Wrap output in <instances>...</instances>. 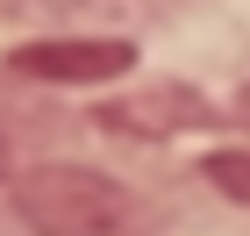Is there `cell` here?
Here are the masks:
<instances>
[{"label":"cell","instance_id":"cell-1","mask_svg":"<svg viewBox=\"0 0 250 236\" xmlns=\"http://www.w3.org/2000/svg\"><path fill=\"white\" fill-rule=\"evenodd\" d=\"M15 215L36 236H129L136 200L86 165H29L15 179Z\"/></svg>","mask_w":250,"mask_h":236},{"label":"cell","instance_id":"cell-2","mask_svg":"<svg viewBox=\"0 0 250 236\" xmlns=\"http://www.w3.org/2000/svg\"><path fill=\"white\" fill-rule=\"evenodd\" d=\"M7 64L21 79H50V86H100V79H122L136 64V43H122V36H50V43H21Z\"/></svg>","mask_w":250,"mask_h":236},{"label":"cell","instance_id":"cell-3","mask_svg":"<svg viewBox=\"0 0 250 236\" xmlns=\"http://www.w3.org/2000/svg\"><path fill=\"white\" fill-rule=\"evenodd\" d=\"M200 172H208V179H214V186H222L229 200H243V208H250V150H214Z\"/></svg>","mask_w":250,"mask_h":236},{"label":"cell","instance_id":"cell-4","mask_svg":"<svg viewBox=\"0 0 250 236\" xmlns=\"http://www.w3.org/2000/svg\"><path fill=\"white\" fill-rule=\"evenodd\" d=\"M0 179H7V143H0Z\"/></svg>","mask_w":250,"mask_h":236}]
</instances>
